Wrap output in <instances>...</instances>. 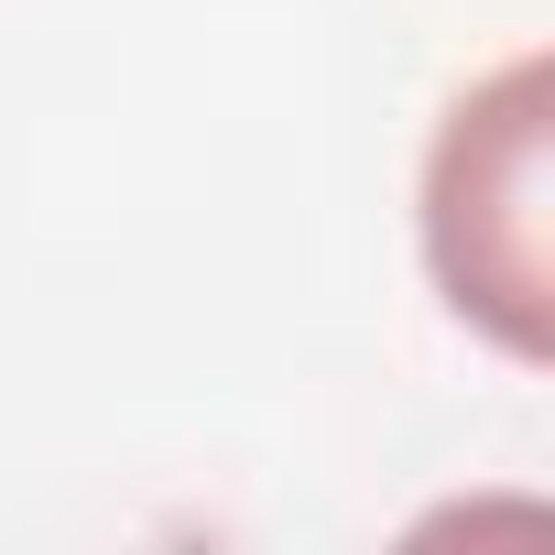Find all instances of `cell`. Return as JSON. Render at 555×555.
<instances>
[{"instance_id":"cell-1","label":"cell","mask_w":555,"mask_h":555,"mask_svg":"<svg viewBox=\"0 0 555 555\" xmlns=\"http://www.w3.org/2000/svg\"><path fill=\"white\" fill-rule=\"evenodd\" d=\"M414 250L436 306L512 371L555 360V66L522 44L468 77L414 175Z\"/></svg>"}]
</instances>
